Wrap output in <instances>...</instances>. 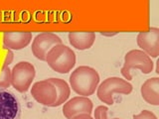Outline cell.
Returning a JSON list of instances; mask_svg holds the SVG:
<instances>
[{
    "mask_svg": "<svg viewBox=\"0 0 159 119\" xmlns=\"http://www.w3.org/2000/svg\"><path fill=\"white\" fill-rule=\"evenodd\" d=\"M99 83V74L94 68L82 66L77 68L70 76V86L79 95L89 96L96 91Z\"/></svg>",
    "mask_w": 159,
    "mask_h": 119,
    "instance_id": "1",
    "label": "cell"
},
{
    "mask_svg": "<svg viewBox=\"0 0 159 119\" xmlns=\"http://www.w3.org/2000/svg\"><path fill=\"white\" fill-rule=\"evenodd\" d=\"M46 62L55 72L68 73L76 64V54L66 45L59 44L48 52Z\"/></svg>",
    "mask_w": 159,
    "mask_h": 119,
    "instance_id": "2",
    "label": "cell"
},
{
    "mask_svg": "<svg viewBox=\"0 0 159 119\" xmlns=\"http://www.w3.org/2000/svg\"><path fill=\"white\" fill-rule=\"evenodd\" d=\"M154 64L151 58L141 50H131L124 56V64L121 68V74L127 81L132 79L131 71L134 68L140 69L144 74H148L153 71Z\"/></svg>",
    "mask_w": 159,
    "mask_h": 119,
    "instance_id": "3",
    "label": "cell"
},
{
    "mask_svg": "<svg viewBox=\"0 0 159 119\" xmlns=\"http://www.w3.org/2000/svg\"><path fill=\"white\" fill-rule=\"evenodd\" d=\"M132 86L125 79L119 78L116 77H108L98 86L97 95L98 99L107 105L113 104V94L121 93V94H129L132 91Z\"/></svg>",
    "mask_w": 159,
    "mask_h": 119,
    "instance_id": "4",
    "label": "cell"
},
{
    "mask_svg": "<svg viewBox=\"0 0 159 119\" xmlns=\"http://www.w3.org/2000/svg\"><path fill=\"white\" fill-rule=\"evenodd\" d=\"M36 76L35 67L29 62H19L11 69V86L19 92H26Z\"/></svg>",
    "mask_w": 159,
    "mask_h": 119,
    "instance_id": "5",
    "label": "cell"
},
{
    "mask_svg": "<svg viewBox=\"0 0 159 119\" xmlns=\"http://www.w3.org/2000/svg\"><path fill=\"white\" fill-rule=\"evenodd\" d=\"M33 98L44 106L55 107L57 101V88L50 79H44L35 82L31 88Z\"/></svg>",
    "mask_w": 159,
    "mask_h": 119,
    "instance_id": "6",
    "label": "cell"
},
{
    "mask_svg": "<svg viewBox=\"0 0 159 119\" xmlns=\"http://www.w3.org/2000/svg\"><path fill=\"white\" fill-rule=\"evenodd\" d=\"M63 44L62 40L58 35L50 32H44L38 34L32 42V53L40 61H46L48 52L54 46Z\"/></svg>",
    "mask_w": 159,
    "mask_h": 119,
    "instance_id": "7",
    "label": "cell"
},
{
    "mask_svg": "<svg viewBox=\"0 0 159 119\" xmlns=\"http://www.w3.org/2000/svg\"><path fill=\"white\" fill-rule=\"evenodd\" d=\"M21 105L14 93L0 88V119H20Z\"/></svg>",
    "mask_w": 159,
    "mask_h": 119,
    "instance_id": "8",
    "label": "cell"
},
{
    "mask_svg": "<svg viewBox=\"0 0 159 119\" xmlns=\"http://www.w3.org/2000/svg\"><path fill=\"white\" fill-rule=\"evenodd\" d=\"M137 45L150 58L159 56V29L150 28L146 32H140L137 35Z\"/></svg>",
    "mask_w": 159,
    "mask_h": 119,
    "instance_id": "9",
    "label": "cell"
},
{
    "mask_svg": "<svg viewBox=\"0 0 159 119\" xmlns=\"http://www.w3.org/2000/svg\"><path fill=\"white\" fill-rule=\"evenodd\" d=\"M93 107V101L89 97L76 96L65 102L63 114L67 119H72L79 114H91Z\"/></svg>",
    "mask_w": 159,
    "mask_h": 119,
    "instance_id": "10",
    "label": "cell"
},
{
    "mask_svg": "<svg viewBox=\"0 0 159 119\" xmlns=\"http://www.w3.org/2000/svg\"><path fill=\"white\" fill-rule=\"evenodd\" d=\"M32 41L31 32H5L2 35V44L4 47L11 50H22Z\"/></svg>",
    "mask_w": 159,
    "mask_h": 119,
    "instance_id": "11",
    "label": "cell"
},
{
    "mask_svg": "<svg viewBox=\"0 0 159 119\" xmlns=\"http://www.w3.org/2000/svg\"><path fill=\"white\" fill-rule=\"evenodd\" d=\"M142 98L151 105H159V78L157 77L146 79L141 86Z\"/></svg>",
    "mask_w": 159,
    "mask_h": 119,
    "instance_id": "12",
    "label": "cell"
},
{
    "mask_svg": "<svg viewBox=\"0 0 159 119\" xmlns=\"http://www.w3.org/2000/svg\"><path fill=\"white\" fill-rule=\"evenodd\" d=\"M68 37L70 44L80 51L92 48L96 41V33L93 32H71Z\"/></svg>",
    "mask_w": 159,
    "mask_h": 119,
    "instance_id": "13",
    "label": "cell"
},
{
    "mask_svg": "<svg viewBox=\"0 0 159 119\" xmlns=\"http://www.w3.org/2000/svg\"><path fill=\"white\" fill-rule=\"evenodd\" d=\"M49 79L55 84V86H56V88H57L58 96H57V101H56V103H55V107L62 105L63 103H65L68 100L70 94H71V87H70L69 84L62 78L52 77V78H49Z\"/></svg>",
    "mask_w": 159,
    "mask_h": 119,
    "instance_id": "14",
    "label": "cell"
},
{
    "mask_svg": "<svg viewBox=\"0 0 159 119\" xmlns=\"http://www.w3.org/2000/svg\"><path fill=\"white\" fill-rule=\"evenodd\" d=\"M11 86V69L8 66L0 67V88L9 87Z\"/></svg>",
    "mask_w": 159,
    "mask_h": 119,
    "instance_id": "15",
    "label": "cell"
},
{
    "mask_svg": "<svg viewBox=\"0 0 159 119\" xmlns=\"http://www.w3.org/2000/svg\"><path fill=\"white\" fill-rule=\"evenodd\" d=\"M14 54L11 50L4 47L3 45H0V67L8 66L13 62Z\"/></svg>",
    "mask_w": 159,
    "mask_h": 119,
    "instance_id": "16",
    "label": "cell"
},
{
    "mask_svg": "<svg viewBox=\"0 0 159 119\" xmlns=\"http://www.w3.org/2000/svg\"><path fill=\"white\" fill-rule=\"evenodd\" d=\"M107 111L108 108L107 106L103 105L98 106L96 108V111H94V119H108ZM114 119H119V118H114Z\"/></svg>",
    "mask_w": 159,
    "mask_h": 119,
    "instance_id": "17",
    "label": "cell"
},
{
    "mask_svg": "<svg viewBox=\"0 0 159 119\" xmlns=\"http://www.w3.org/2000/svg\"><path fill=\"white\" fill-rule=\"evenodd\" d=\"M133 119H157L156 115L149 110H142L139 114L133 115Z\"/></svg>",
    "mask_w": 159,
    "mask_h": 119,
    "instance_id": "18",
    "label": "cell"
},
{
    "mask_svg": "<svg viewBox=\"0 0 159 119\" xmlns=\"http://www.w3.org/2000/svg\"><path fill=\"white\" fill-rule=\"evenodd\" d=\"M72 119H94L91 116V114H79V115L73 117Z\"/></svg>",
    "mask_w": 159,
    "mask_h": 119,
    "instance_id": "19",
    "label": "cell"
}]
</instances>
